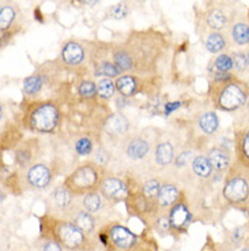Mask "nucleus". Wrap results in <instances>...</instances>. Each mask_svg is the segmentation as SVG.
<instances>
[{"instance_id":"obj_28","label":"nucleus","mask_w":249,"mask_h":251,"mask_svg":"<svg viewBox=\"0 0 249 251\" xmlns=\"http://www.w3.org/2000/svg\"><path fill=\"white\" fill-rule=\"evenodd\" d=\"M44 85V79L41 75H30L23 81V92L29 96L40 93V90Z\"/></svg>"},{"instance_id":"obj_41","label":"nucleus","mask_w":249,"mask_h":251,"mask_svg":"<svg viewBox=\"0 0 249 251\" xmlns=\"http://www.w3.org/2000/svg\"><path fill=\"white\" fill-rule=\"evenodd\" d=\"M247 59H248V67H249V50H248V53H247Z\"/></svg>"},{"instance_id":"obj_14","label":"nucleus","mask_w":249,"mask_h":251,"mask_svg":"<svg viewBox=\"0 0 249 251\" xmlns=\"http://www.w3.org/2000/svg\"><path fill=\"white\" fill-rule=\"evenodd\" d=\"M230 36L233 41L240 47L249 45V22L236 21L230 26Z\"/></svg>"},{"instance_id":"obj_9","label":"nucleus","mask_w":249,"mask_h":251,"mask_svg":"<svg viewBox=\"0 0 249 251\" xmlns=\"http://www.w3.org/2000/svg\"><path fill=\"white\" fill-rule=\"evenodd\" d=\"M189 223H191V212L187 205L182 202L175 203V206L172 207L170 214H169L170 228L175 231H182L189 226Z\"/></svg>"},{"instance_id":"obj_42","label":"nucleus","mask_w":249,"mask_h":251,"mask_svg":"<svg viewBox=\"0 0 249 251\" xmlns=\"http://www.w3.org/2000/svg\"><path fill=\"white\" fill-rule=\"evenodd\" d=\"M241 251H249V249H244V250H241Z\"/></svg>"},{"instance_id":"obj_15","label":"nucleus","mask_w":249,"mask_h":251,"mask_svg":"<svg viewBox=\"0 0 249 251\" xmlns=\"http://www.w3.org/2000/svg\"><path fill=\"white\" fill-rule=\"evenodd\" d=\"M180 191L179 188L173 184H163L161 186V190L158 193V205L162 207H168L175 205L176 201L179 200Z\"/></svg>"},{"instance_id":"obj_20","label":"nucleus","mask_w":249,"mask_h":251,"mask_svg":"<svg viewBox=\"0 0 249 251\" xmlns=\"http://www.w3.org/2000/svg\"><path fill=\"white\" fill-rule=\"evenodd\" d=\"M175 158V151L173 146L169 142H162L157 145L156 148V161L159 165H168L173 161Z\"/></svg>"},{"instance_id":"obj_18","label":"nucleus","mask_w":249,"mask_h":251,"mask_svg":"<svg viewBox=\"0 0 249 251\" xmlns=\"http://www.w3.org/2000/svg\"><path fill=\"white\" fill-rule=\"evenodd\" d=\"M116 89H117L118 93L121 94V97L128 99V97H132L136 93L137 81L132 75L118 76L117 81H116Z\"/></svg>"},{"instance_id":"obj_7","label":"nucleus","mask_w":249,"mask_h":251,"mask_svg":"<svg viewBox=\"0 0 249 251\" xmlns=\"http://www.w3.org/2000/svg\"><path fill=\"white\" fill-rule=\"evenodd\" d=\"M100 190L102 195L111 201H121L127 195V187L123 180H120L114 176H108L105 179H102Z\"/></svg>"},{"instance_id":"obj_8","label":"nucleus","mask_w":249,"mask_h":251,"mask_svg":"<svg viewBox=\"0 0 249 251\" xmlns=\"http://www.w3.org/2000/svg\"><path fill=\"white\" fill-rule=\"evenodd\" d=\"M27 183L34 188H45L52 180V172L44 164H34L26 175Z\"/></svg>"},{"instance_id":"obj_16","label":"nucleus","mask_w":249,"mask_h":251,"mask_svg":"<svg viewBox=\"0 0 249 251\" xmlns=\"http://www.w3.org/2000/svg\"><path fill=\"white\" fill-rule=\"evenodd\" d=\"M113 55V63L117 66L121 73L124 71H130L135 66H134V60H132L131 55L125 47H117L116 50L112 52Z\"/></svg>"},{"instance_id":"obj_32","label":"nucleus","mask_w":249,"mask_h":251,"mask_svg":"<svg viewBox=\"0 0 249 251\" xmlns=\"http://www.w3.org/2000/svg\"><path fill=\"white\" fill-rule=\"evenodd\" d=\"M161 190V184H159V180L157 179H150L149 182H146L142 187V194H143L144 198L147 200H154L156 197H158V193Z\"/></svg>"},{"instance_id":"obj_24","label":"nucleus","mask_w":249,"mask_h":251,"mask_svg":"<svg viewBox=\"0 0 249 251\" xmlns=\"http://www.w3.org/2000/svg\"><path fill=\"white\" fill-rule=\"evenodd\" d=\"M74 223L79 226L86 235L93 232L94 226H95V220H94L93 216L90 214V212H83V210L78 212V214L75 216Z\"/></svg>"},{"instance_id":"obj_31","label":"nucleus","mask_w":249,"mask_h":251,"mask_svg":"<svg viewBox=\"0 0 249 251\" xmlns=\"http://www.w3.org/2000/svg\"><path fill=\"white\" fill-rule=\"evenodd\" d=\"M214 66H215L217 71H221V73H230L231 70L234 69L231 55H227V53L218 55L217 59H215V62H214Z\"/></svg>"},{"instance_id":"obj_23","label":"nucleus","mask_w":249,"mask_h":251,"mask_svg":"<svg viewBox=\"0 0 249 251\" xmlns=\"http://www.w3.org/2000/svg\"><path fill=\"white\" fill-rule=\"evenodd\" d=\"M106 127H108L112 132L121 134V132H125L130 128V122H128V119L125 118L124 115H121V113H114L113 116L109 118L108 123H106Z\"/></svg>"},{"instance_id":"obj_35","label":"nucleus","mask_w":249,"mask_h":251,"mask_svg":"<svg viewBox=\"0 0 249 251\" xmlns=\"http://www.w3.org/2000/svg\"><path fill=\"white\" fill-rule=\"evenodd\" d=\"M231 59H233V66L237 73H244L247 67H248V59L244 52H233L231 53Z\"/></svg>"},{"instance_id":"obj_27","label":"nucleus","mask_w":249,"mask_h":251,"mask_svg":"<svg viewBox=\"0 0 249 251\" xmlns=\"http://www.w3.org/2000/svg\"><path fill=\"white\" fill-rule=\"evenodd\" d=\"M116 82H113L111 78L102 76L100 81L97 82V93L102 99H111L116 92Z\"/></svg>"},{"instance_id":"obj_43","label":"nucleus","mask_w":249,"mask_h":251,"mask_svg":"<svg viewBox=\"0 0 249 251\" xmlns=\"http://www.w3.org/2000/svg\"><path fill=\"white\" fill-rule=\"evenodd\" d=\"M248 19H249V13H248Z\"/></svg>"},{"instance_id":"obj_1","label":"nucleus","mask_w":249,"mask_h":251,"mask_svg":"<svg viewBox=\"0 0 249 251\" xmlns=\"http://www.w3.org/2000/svg\"><path fill=\"white\" fill-rule=\"evenodd\" d=\"M214 101L217 107L225 112H231L241 108L247 102L249 96L248 86L243 81L231 78L229 81L215 82Z\"/></svg>"},{"instance_id":"obj_26","label":"nucleus","mask_w":249,"mask_h":251,"mask_svg":"<svg viewBox=\"0 0 249 251\" xmlns=\"http://www.w3.org/2000/svg\"><path fill=\"white\" fill-rule=\"evenodd\" d=\"M121 74V71L113 62L102 60L95 66V75H102L105 78H116Z\"/></svg>"},{"instance_id":"obj_3","label":"nucleus","mask_w":249,"mask_h":251,"mask_svg":"<svg viewBox=\"0 0 249 251\" xmlns=\"http://www.w3.org/2000/svg\"><path fill=\"white\" fill-rule=\"evenodd\" d=\"M52 232L55 240L59 242L63 247H67L69 250H81L88 245L86 233L82 231L75 223L69 221H55Z\"/></svg>"},{"instance_id":"obj_12","label":"nucleus","mask_w":249,"mask_h":251,"mask_svg":"<svg viewBox=\"0 0 249 251\" xmlns=\"http://www.w3.org/2000/svg\"><path fill=\"white\" fill-rule=\"evenodd\" d=\"M205 24L214 31H221L227 27L229 25V18L227 15L219 10V8H212L205 15Z\"/></svg>"},{"instance_id":"obj_29","label":"nucleus","mask_w":249,"mask_h":251,"mask_svg":"<svg viewBox=\"0 0 249 251\" xmlns=\"http://www.w3.org/2000/svg\"><path fill=\"white\" fill-rule=\"evenodd\" d=\"M72 195L74 194L63 184V186H60V187H57L55 190V193H53V201H55V203L59 207H67L71 203Z\"/></svg>"},{"instance_id":"obj_11","label":"nucleus","mask_w":249,"mask_h":251,"mask_svg":"<svg viewBox=\"0 0 249 251\" xmlns=\"http://www.w3.org/2000/svg\"><path fill=\"white\" fill-rule=\"evenodd\" d=\"M207 157L211 163L212 170L217 172H224L230 167V153L224 148H212Z\"/></svg>"},{"instance_id":"obj_22","label":"nucleus","mask_w":249,"mask_h":251,"mask_svg":"<svg viewBox=\"0 0 249 251\" xmlns=\"http://www.w3.org/2000/svg\"><path fill=\"white\" fill-rule=\"evenodd\" d=\"M219 119L214 112H205L200 116L199 127L205 134H214L218 130Z\"/></svg>"},{"instance_id":"obj_17","label":"nucleus","mask_w":249,"mask_h":251,"mask_svg":"<svg viewBox=\"0 0 249 251\" xmlns=\"http://www.w3.org/2000/svg\"><path fill=\"white\" fill-rule=\"evenodd\" d=\"M205 48L211 53H219L227 48V38L221 31H212L205 38Z\"/></svg>"},{"instance_id":"obj_4","label":"nucleus","mask_w":249,"mask_h":251,"mask_svg":"<svg viewBox=\"0 0 249 251\" xmlns=\"http://www.w3.org/2000/svg\"><path fill=\"white\" fill-rule=\"evenodd\" d=\"M60 120L59 108L52 102H40L29 115V126L38 132H50Z\"/></svg>"},{"instance_id":"obj_30","label":"nucleus","mask_w":249,"mask_h":251,"mask_svg":"<svg viewBox=\"0 0 249 251\" xmlns=\"http://www.w3.org/2000/svg\"><path fill=\"white\" fill-rule=\"evenodd\" d=\"M101 205H102V202H101L100 195L97 194V193H94V191L88 193V194L85 195V198H83V206L90 213L98 212L101 209Z\"/></svg>"},{"instance_id":"obj_38","label":"nucleus","mask_w":249,"mask_h":251,"mask_svg":"<svg viewBox=\"0 0 249 251\" xmlns=\"http://www.w3.org/2000/svg\"><path fill=\"white\" fill-rule=\"evenodd\" d=\"M157 228L162 231V232H165V231H168L169 228H170V224H169V220L165 219V217H161V219L157 221Z\"/></svg>"},{"instance_id":"obj_40","label":"nucleus","mask_w":249,"mask_h":251,"mask_svg":"<svg viewBox=\"0 0 249 251\" xmlns=\"http://www.w3.org/2000/svg\"><path fill=\"white\" fill-rule=\"evenodd\" d=\"M82 3H85V4H88V6H94V4H97L100 0H81Z\"/></svg>"},{"instance_id":"obj_25","label":"nucleus","mask_w":249,"mask_h":251,"mask_svg":"<svg viewBox=\"0 0 249 251\" xmlns=\"http://www.w3.org/2000/svg\"><path fill=\"white\" fill-rule=\"evenodd\" d=\"M17 18V10L11 4H3L0 8V29L1 31H7L11 26L14 19Z\"/></svg>"},{"instance_id":"obj_5","label":"nucleus","mask_w":249,"mask_h":251,"mask_svg":"<svg viewBox=\"0 0 249 251\" xmlns=\"http://www.w3.org/2000/svg\"><path fill=\"white\" fill-rule=\"evenodd\" d=\"M237 170L231 171L224 186L225 200L230 203H243L249 197V177L245 175V171Z\"/></svg>"},{"instance_id":"obj_19","label":"nucleus","mask_w":249,"mask_h":251,"mask_svg":"<svg viewBox=\"0 0 249 251\" xmlns=\"http://www.w3.org/2000/svg\"><path fill=\"white\" fill-rule=\"evenodd\" d=\"M150 146L144 139L136 138L132 139L127 146V154L131 157L132 160H142L143 157L147 156Z\"/></svg>"},{"instance_id":"obj_39","label":"nucleus","mask_w":249,"mask_h":251,"mask_svg":"<svg viewBox=\"0 0 249 251\" xmlns=\"http://www.w3.org/2000/svg\"><path fill=\"white\" fill-rule=\"evenodd\" d=\"M189 157H191V153L189 151H184V153H181L180 156L177 157V165L179 167H182V165H185L188 163V160H189Z\"/></svg>"},{"instance_id":"obj_21","label":"nucleus","mask_w":249,"mask_h":251,"mask_svg":"<svg viewBox=\"0 0 249 251\" xmlns=\"http://www.w3.org/2000/svg\"><path fill=\"white\" fill-rule=\"evenodd\" d=\"M192 170L200 177H208L212 174V165L208 160V157L198 156L193 158Z\"/></svg>"},{"instance_id":"obj_10","label":"nucleus","mask_w":249,"mask_h":251,"mask_svg":"<svg viewBox=\"0 0 249 251\" xmlns=\"http://www.w3.org/2000/svg\"><path fill=\"white\" fill-rule=\"evenodd\" d=\"M62 60L69 67H76L85 60V48L76 41L66 43L62 50Z\"/></svg>"},{"instance_id":"obj_36","label":"nucleus","mask_w":249,"mask_h":251,"mask_svg":"<svg viewBox=\"0 0 249 251\" xmlns=\"http://www.w3.org/2000/svg\"><path fill=\"white\" fill-rule=\"evenodd\" d=\"M127 7L124 4H116V6H113L111 10H109V14H111V17L114 19H123L125 18V15H127Z\"/></svg>"},{"instance_id":"obj_37","label":"nucleus","mask_w":249,"mask_h":251,"mask_svg":"<svg viewBox=\"0 0 249 251\" xmlns=\"http://www.w3.org/2000/svg\"><path fill=\"white\" fill-rule=\"evenodd\" d=\"M62 247L63 246L59 242H56V240H49V242H46L44 245L43 251H63Z\"/></svg>"},{"instance_id":"obj_6","label":"nucleus","mask_w":249,"mask_h":251,"mask_svg":"<svg viewBox=\"0 0 249 251\" xmlns=\"http://www.w3.org/2000/svg\"><path fill=\"white\" fill-rule=\"evenodd\" d=\"M108 238L117 250L121 251L132 250L137 243L136 235L123 226H113L109 231Z\"/></svg>"},{"instance_id":"obj_34","label":"nucleus","mask_w":249,"mask_h":251,"mask_svg":"<svg viewBox=\"0 0 249 251\" xmlns=\"http://www.w3.org/2000/svg\"><path fill=\"white\" fill-rule=\"evenodd\" d=\"M78 92H79V96L83 99H93L97 94V83L91 81H83L79 85Z\"/></svg>"},{"instance_id":"obj_2","label":"nucleus","mask_w":249,"mask_h":251,"mask_svg":"<svg viewBox=\"0 0 249 251\" xmlns=\"http://www.w3.org/2000/svg\"><path fill=\"white\" fill-rule=\"evenodd\" d=\"M101 176L100 168L93 163L81 164L71 175L66 179L64 186L72 194H88L100 188Z\"/></svg>"},{"instance_id":"obj_33","label":"nucleus","mask_w":249,"mask_h":251,"mask_svg":"<svg viewBox=\"0 0 249 251\" xmlns=\"http://www.w3.org/2000/svg\"><path fill=\"white\" fill-rule=\"evenodd\" d=\"M75 151L79 156H88L93 151V141L89 137H82L76 141L75 145Z\"/></svg>"},{"instance_id":"obj_13","label":"nucleus","mask_w":249,"mask_h":251,"mask_svg":"<svg viewBox=\"0 0 249 251\" xmlns=\"http://www.w3.org/2000/svg\"><path fill=\"white\" fill-rule=\"evenodd\" d=\"M236 146L238 163L243 164L249 170V128L237 134Z\"/></svg>"}]
</instances>
